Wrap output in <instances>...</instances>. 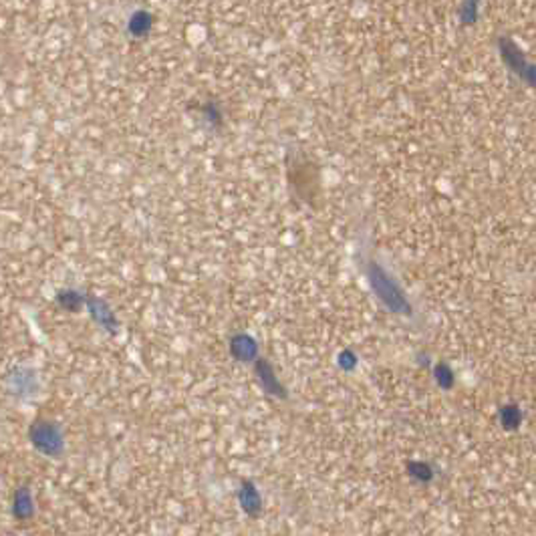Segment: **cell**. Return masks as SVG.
I'll list each match as a JSON object with an SVG mask.
<instances>
[{"mask_svg": "<svg viewBox=\"0 0 536 536\" xmlns=\"http://www.w3.org/2000/svg\"><path fill=\"white\" fill-rule=\"evenodd\" d=\"M31 438L33 444L43 450L45 454H59L63 444H61V434L57 430V425L50 422H36L31 430Z\"/></svg>", "mask_w": 536, "mask_h": 536, "instance_id": "cell-1", "label": "cell"}, {"mask_svg": "<svg viewBox=\"0 0 536 536\" xmlns=\"http://www.w3.org/2000/svg\"><path fill=\"white\" fill-rule=\"evenodd\" d=\"M498 47H500V57H502L504 63L510 67V69H514L520 75H536V67L528 65V63L524 61L522 50L518 49V45H516L512 39L502 36V39L498 41Z\"/></svg>", "mask_w": 536, "mask_h": 536, "instance_id": "cell-2", "label": "cell"}, {"mask_svg": "<svg viewBox=\"0 0 536 536\" xmlns=\"http://www.w3.org/2000/svg\"><path fill=\"white\" fill-rule=\"evenodd\" d=\"M153 31V15L146 8H137L133 11L125 22V33L131 39H147Z\"/></svg>", "mask_w": 536, "mask_h": 536, "instance_id": "cell-3", "label": "cell"}, {"mask_svg": "<svg viewBox=\"0 0 536 536\" xmlns=\"http://www.w3.org/2000/svg\"><path fill=\"white\" fill-rule=\"evenodd\" d=\"M480 4L482 0H462L460 8H458V18L464 27H472L478 22L480 17Z\"/></svg>", "mask_w": 536, "mask_h": 536, "instance_id": "cell-4", "label": "cell"}, {"mask_svg": "<svg viewBox=\"0 0 536 536\" xmlns=\"http://www.w3.org/2000/svg\"><path fill=\"white\" fill-rule=\"evenodd\" d=\"M232 353L242 361H250L256 355V343L246 335H238L232 339Z\"/></svg>", "mask_w": 536, "mask_h": 536, "instance_id": "cell-5", "label": "cell"}, {"mask_svg": "<svg viewBox=\"0 0 536 536\" xmlns=\"http://www.w3.org/2000/svg\"><path fill=\"white\" fill-rule=\"evenodd\" d=\"M256 371L260 375V383L266 387V390L270 391V393H277L282 397V387H280V383L277 381V377H275V371H273V367L266 363V361H262L260 359L259 365H256Z\"/></svg>", "mask_w": 536, "mask_h": 536, "instance_id": "cell-6", "label": "cell"}, {"mask_svg": "<svg viewBox=\"0 0 536 536\" xmlns=\"http://www.w3.org/2000/svg\"><path fill=\"white\" fill-rule=\"evenodd\" d=\"M238 498H240L242 508L248 512V514H252V516H254V514H259L260 498L252 484H248V482H246L242 490H240V494H238Z\"/></svg>", "mask_w": 536, "mask_h": 536, "instance_id": "cell-7", "label": "cell"}, {"mask_svg": "<svg viewBox=\"0 0 536 536\" xmlns=\"http://www.w3.org/2000/svg\"><path fill=\"white\" fill-rule=\"evenodd\" d=\"M33 500H31V496L27 494V492H18L17 494V500H15V512H17V516H20L22 518V508H27L29 512H33Z\"/></svg>", "mask_w": 536, "mask_h": 536, "instance_id": "cell-8", "label": "cell"}]
</instances>
